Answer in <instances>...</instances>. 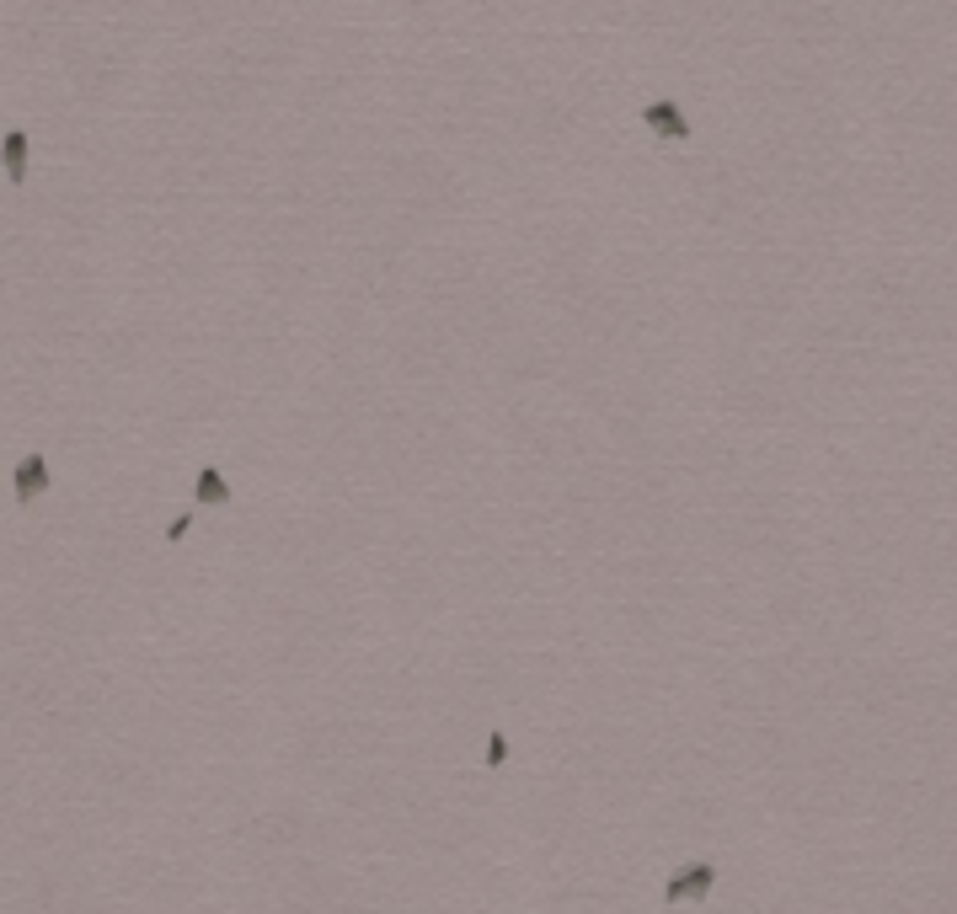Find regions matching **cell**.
<instances>
[{
    "label": "cell",
    "instance_id": "6da1fadb",
    "mask_svg": "<svg viewBox=\"0 0 957 914\" xmlns=\"http://www.w3.org/2000/svg\"><path fill=\"white\" fill-rule=\"evenodd\" d=\"M717 888V866L712 861H690L685 872H674L669 882H663V898L669 904H696V898H706Z\"/></svg>",
    "mask_w": 957,
    "mask_h": 914
},
{
    "label": "cell",
    "instance_id": "7a4b0ae2",
    "mask_svg": "<svg viewBox=\"0 0 957 914\" xmlns=\"http://www.w3.org/2000/svg\"><path fill=\"white\" fill-rule=\"evenodd\" d=\"M642 123H647L658 139H690V123H685V113H679V102H669V97L647 102V107H642Z\"/></svg>",
    "mask_w": 957,
    "mask_h": 914
},
{
    "label": "cell",
    "instance_id": "3957f363",
    "mask_svg": "<svg viewBox=\"0 0 957 914\" xmlns=\"http://www.w3.org/2000/svg\"><path fill=\"white\" fill-rule=\"evenodd\" d=\"M43 487H49V466H43V455H22L17 460V498L33 503Z\"/></svg>",
    "mask_w": 957,
    "mask_h": 914
},
{
    "label": "cell",
    "instance_id": "277c9868",
    "mask_svg": "<svg viewBox=\"0 0 957 914\" xmlns=\"http://www.w3.org/2000/svg\"><path fill=\"white\" fill-rule=\"evenodd\" d=\"M6 177L11 182H27V129H6Z\"/></svg>",
    "mask_w": 957,
    "mask_h": 914
},
{
    "label": "cell",
    "instance_id": "5b68a950",
    "mask_svg": "<svg viewBox=\"0 0 957 914\" xmlns=\"http://www.w3.org/2000/svg\"><path fill=\"white\" fill-rule=\"evenodd\" d=\"M198 503H214V508H220V503H230V487H225V476L214 471V466H204V471H198Z\"/></svg>",
    "mask_w": 957,
    "mask_h": 914
},
{
    "label": "cell",
    "instance_id": "8992f818",
    "mask_svg": "<svg viewBox=\"0 0 957 914\" xmlns=\"http://www.w3.org/2000/svg\"><path fill=\"white\" fill-rule=\"evenodd\" d=\"M503 759H508V738H503V733H492V738H487V765L498 770Z\"/></svg>",
    "mask_w": 957,
    "mask_h": 914
}]
</instances>
